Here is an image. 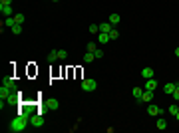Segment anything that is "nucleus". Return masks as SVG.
I'll return each mask as SVG.
<instances>
[{"instance_id":"1","label":"nucleus","mask_w":179,"mask_h":133,"mask_svg":"<svg viewBox=\"0 0 179 133\" xmlns=\"http://www.w3.org/2000/svg\"><path fill=\"white\" fill-rule=\"evenodd\" d=\"M30 125V115L22 113V115H16L12 121H10V131L12 133H20Z\"/></svg>"},{"instance_id":"2","label":"nucleus","mask_w":179,"mask_h":133,"mask_svg":"<svg viewBox=\"0 0 179 133\" xmlns=\"http://www.w3.org/2000/svg\"><path fill=\"white\" fill-rule=\"evenodd\" d=\"M80 87H82L84 91H94L96 87H98V81H96V80H82Z\"/></svg>"},{"instance_id":"3","label":"nucleus","mask_w":179,"mask_h":133,"mask_svg":"<svg viewBox=\"0 0 179 133\" xmlns=\"http://www.w3.org/2000/svg\"><path fill=\"white\" fill-rule=\"evenodd\" d=\"M30 125H32V127H42L44 125L42 115H30Z\"/></svg>"},{"instance_id":"4","label":"nucleus","mask_w":179,"mask_h":133,"mask_svg":"<svg viewBox=\"0 0 179 133\" xmlns=\"http://www.w3.org/2000/svg\"><path fill=\"white\" fill-rule=\"evenodd\" d=\"M155 95H153V91L151 90H143L142 93V103H151V100H153Z\"/></svg>"},{"instance_id":"5","label":"nucleus","mask_w":179,"mask_h":133,"mask_svg":"<svg viewBox=\"0 0 179 133\" xmlns=\"http://www.w3.org/2000/svg\"><path fill=\"white\" fill-rule=\"evenodd\" d=\"M10 95H12V87H8V86L2 84V87H0V100H8Z\"/></svg>"},{"instance_id":"6","label":"nucleus","mask_w":179,"mask_h":133,"mask_svg":"<svg viewBox=\"0 0 179 133\" xmlns=\"http://www.w3.org/2000/svg\"><path fill=\"white\" fill-rule=\"evenodd\" d=\"M159 113H161V109L157 107V105L147 103V115H153V117H155V115H159Z\"/></svg>"},{"instance_id":"7","label":"nucleus","mask_w":179,"mask_h":133,"mask_svg":"<svg viewBox=\"0 0 179 133\" xmlns=\"http://www.w3.org/2000/svg\"><path fill=\"white\" fill-rule=\"evenodd\" d=\"M0 12H2V16H14V10H12V4L0 6Z\"/></svg>"},{"instance_id":"8","label":"nucleus","mask_w":179,"mask_h":133,"mask_svg":"<svg viewBox=\"0 0 179 133\" xmlns=\"http://www.w3.org/2000/svg\"><path fill=\"white\" fill-rule=\"evenodd\" d=\"M58 107H60V101H58V100H48V101H46V109L56 111Z\"/></svg>"},{"instance_id":"9","label":"nucleus","mask_w":179,"mask_h":133,"mask_svg":"<svg viewBox=\"0 0 179 133\" xmlns=\"http://www.w3.org/2000/svg\"><path fill=\"white\" fill-rule=\"evenodd\" d=\"M153 76H155V71L151 70V68H143L142 70V78L143 80H149V78H153Z\"/></svg>"},{"instance_id":"10","label":"nucleus","mask_w":179,"mask_h":133,"mask_svg":"<svg viewBox=\"0 0 179 133\" xmlns=\"http://www.w3.org/2000/svg\"><path fill=\"white\" fill-rule=\"evenodd\" d=\"M155 87H157V81L153 80V78L145 80V87H143V90H151V91H155Z\"/></svg>"},{"instance_id":"11","label":"nucleus","mask_w":179,"mask_h":133,"mask_svg":"<svg viewBox=\"0 0 179 133\" xmlns=\"http://www.w3.org/2000/svg\"><path fill=\"white\" fill-rule=\"evenodd\" d=\"M112 28H113V26H112L109 22H102V24H99V32H106V34H109V30H112Z\"/></svg>"},{"instance_id":"12","label":"nucleus","mask_w":179,"mask_h":133,"mask_svg":"<svg viewBox=\"0 0 179 133\" xmlns=\"http://www.w3.org/2000/svg\"><path fill=\"white\" fill-rule=\"evenodd\" d=\"M142 93H143V87H133L132 90V95L135 100H142Z\"/></svg>"},{"instance_id":"13","label":"nucleus","mask_w":179,"mask_h":133,"mask_svg":"<svg viewBox=\"0 0 179 133\" xmlns=\"http://www.w3.org/2000/svg\"><path fill=\"white\" fill-rule=\"evenodd\" d=\"M46 60H48L50 64H54V62L58 60V50H52V52L48 54V58H46Z\"/></svg>"},{"instance_id":"14","label":"nucleus","mask_w":179,"mask_h":133,"mask_svg":"<svg viewBox=\"0 0 179 133\" xmlns=\"http://www.w3.org/2000/svg\"><path fill=\"white\" fill-rule=\"evenodd\" d=\"M108 22L112 24V26H116V24L119 22V14H109L108 16Z\"/></svg>"},{"instance_id":"15","label":"nucleus","mask_w":179,"mask_h":133,"mask_svg":"<svg viewBox=\"0 0 179 133\" xmlns=\"http://www.w3.org/2000/svg\"><path fill=\"white\" fill-rule=\"evenodd\" d=\"M175 86H177V84H165L163 91H165L167 95H171V93H173V90H175Z\"/></svg>"},{"instance_id":"16","label":"nucleus","mask_w":179,"mask_h":133,"mask_svg":"<svg viewBox=\"0 0 179 133\" xmlns=\"http://www.w3.org/2000/svg\"><path fill=\"white\" fill-rule=\"evenodd\" d=\"M98 36H99V44H108V42H109V34H106V32H99Z\"/></svg>"},{"instance_id":"17","label":"nucleus","mask_w":179,"mask_h":133,"mask_svg":"<svg viewBox=\"0 0 179 133\" xmlns=\"http://www.w3.org/2000/svg\"><path fill=\"white\" fill-rule=\"evenodd\" d=\"M10 30H12V34H16V36H18V34H22V24H14Z\"/></svg>"},{"instance_id":"18","label":"nucleus","mask_w":179,"mask_h":133,"mask_svg":"<svg viewBox=\"0 0 179 133\" xmlns=\"http://www.w3.org/2000/svg\"><path fill=\"white\" fill-rule=\"evenodd\" d=\"M86 50H88V52H92V54H94L96 50H98V44H96V42H90L88 46H86Z\"/></svg>"},{"instance_id":"19","label":"nucleus","mask_w":179,"mask_h":133,"mask_svg":"<svg viewBox=\"0 0 179 133\" xmlns=\"http://www.w3.org/2000/svg\"><path fill=\"white\" fill-rule=\"evenodd\" d=\"M118 38H119V32L116 28H112L109 30V40H118Z\"/></svg>"},{"instance_id":"20","label":"nucleus","mask_w":179,"mask_h":133,"mask_svg":"<svg viewBox=\"0 0 179 133\" xmlns=\"http://www.w3.org/2000/svg\"><path fill=\"white\" fill-rule=\"evenodd\" d=\"M94 60H96V56H94V54H92V52H88V54H86V56H84V62H94Z\"/></svg>"},{"instance_id":"21","label":"nucleus","mask_w":179,"mask_h":133,"mask_svg":"<svg viewBox=\"0 0 179 133\" xmlns=\"http://www.w3.org/2000/svg\"><path fill=\"white\" fill-rule=\"evenodd\" d=\"M167 111H169V113H171V115L175 117V115H177V111H179V107H177V105L173 103V105H169V109H167Z\"/></svg>"},{"instance_id":"22","label":"nucleus","mask_w":179,"mask_h":133,"mask_svg":"<svg viewBox=\"0 0 179 133\" xmlns=\"http://www.w3.org/2000/svg\"><path fill=\"white\" fill-rule=\"evenodd\" d=\"M171 97H173L175 101H179V84L175 86V90H173V93H171Z\"/></svg>"},{"instance_id":"23","label":"nucleus","mask_w":179,"mask_h":133,"mask_svg":"<svg viewBox=\"0 0 179 133\" xmlns=\"http://www.w3.org/2000/svg\"><path fill=\"white\" fill-rule=\"evenodd\" d=\"M90 34H99V26L98 24H92V26H90Z\"/></svg>"},{"instance_id":"24","label":"nucleus","mask_w":179,"mask_h":133,"mask_svg":"<svg viewBox=\"0 0 179 133\" xmlns=\"http://www.w3.org/2000/svg\"><path fill=\"white\" fill-rule=\"evenodd\" d=\"M157 129H161V131H163V129H167V123H165L163 119H157Z\"/></svg>"},{"instance_id":"25","label":"nucleus","mask_w":179,"mask_h":133,"mask_svg":"<svg viewBox=\"0 0 179 133\" xmlns=\"http://www.w3.org/2000/svg\"><path fill=\"white\" fill-rule=\"evenodd\" d=\"M66 56H68L66 50H58V60H66Z\"/></svg>"},{"instance_id":"26","label":"nucleus","mask_w":179,"mask_h":133,"mask_svg":"<svg viewBox=\"0 0 179 133\" xmlns=\"http://www.w3.org/2000/svg\"><path fill=\"white\" fill-rule=\"evenodd\" d=\"M24 18H26L24 14H14V20H16V24H22V22H24Z\"/></svg>"},{"instance_id":"27","label":"nucleus","mask_w":179,"mask_h":133,"mask_svg":"<svg viewBox=\"0 0 179 133\" xmlns=\"http://www.w3.org/2000/svg\"><path fill=\"white\" fill-rule=\"evenodd\" d=\"M4 86H8V87H14V80H12V78H6V80H4Z\"/></svg>"},{"instance_id":"28","label":"nucleus","mask_w":179,"mask_h":133,"mask_svg":"<svg viewBox=\"0 0 179 133\" xmlns=\"http://www.w3.org/2000/svg\"><path fill=\"white\" fill-rule=\"evenodd\" d=\"M94 56H96V60H102V58H104V52H102V50L98 48V50L94 52Z\"/></svg>"},{"instance_id":"29","label":"nucleus","mask_w":179,"mask_h":133,"mask_svg":"<svg viewBox=\"0 0 179 133\" xmlns=\"http://www.w3.org/2000/svg\"><path fill=\"white\" fill-rule=\"evenodd\" d=\"M6 4H12V0H0V6H6Z\"/></svg>"},{"instance_id":"30","label":"nucleus","mask_w":179,"mask_h":133,"mask_svg":"<svg viewBox=\"0 0 179 133\" xmlns=\"http://www.w3.org/2000/svg\"><path fill=\"white\" fill-rule=\"evenodd\" d=\"M175 56H177V58H179V48H175Z\"/></svg>"},{"instance_id":"31","label":"nucleus","mask_w":179,"mask_h":133,"mask_svg":"<svg viewBox=\"0 0 179 133\" xmlns=\"http://www.w3.org/2000/svg\"><path fill=\"white\" fill-rule=\"evenodd\" d=\"M175 119H177V121H179V111H177V115H175Z\"/></svg>"},{"instance_id":"32","label":"nucleus","mask_w":179,"mask_h":133,"mask_svg":"<svg viewBox=\"0 0 179 133\" xmlns=\"http://www.w3.org/2000/svg\"><path fill=\"white\" fill-rule=\"evenodd\" d=\"M52 2H58V0H52Z\"/></svg>"}]
</instances>
